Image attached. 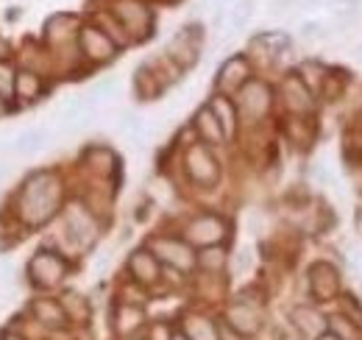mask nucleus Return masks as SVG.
Masks as SVG:
<instances>
[{
  "label": "nucleus",
  "instance_id": "1",
  "mask_svg": "<svg viewBox=\"0 0 362 340\" xmlns=\"http://www.w3.org/2000/svg\"><path fill=\"white\" fill-rule=\"evenodd\" d=\"M64 204V181L56 170H34L25 176L20 190L14 193L11 201V215L17 217L20 226L25 229H40L50 223L62 212Z\"/></svg>",
  "mask_w": 362,
  "mask_h": 340
},
{
  "label": "nucleus",
  "instance_id": "2",
  "mask_svg": "<svg viewBox=\"0 0 362 340\" xmlns=\"http://www.w3.org/2000/svg\"><path fill=\"white\" fill-rule=\"evenodd\" d=\"M25 276L28 285H34L37 290H53L70 276V262L53 249H37L25 262Z\"/></svg>",
  "mask_w": 362,
  "mask_h": 340
},
{
  "label": "nucleus",
  "instance_id": "3",
  "mask_svg": "<svg viewBox=\"0 0 362 340\" xmlns=\"http://www.w3.org/2000/svg\"><path fill=\"white\" fill-rule=\"evenodd\" d=\"M62 226H64V237L70 240L73 249H92L95 240L100 237V223L87 204L73 201L62 210Z\"/></svg>",
  "mask_w": 362,
  "mask_h": 340
},
{
  "label": "nucleus",
  "instance_id": "4",
  "mask_svg": "<svg viewBox=\"0 0 362 340\" xmlns=\"http://www.w3.org/2000/svg\"><path fill=\"white\" fill-rule=\"evenodd\" d=\"M151 254L156 256L162 265L179 271V273H189L198 268V254L195 249L184 240V237H173V234H153L145 246Z\"/></svg>",
  "mask_w": 362,
  "mask_h": 340
},
{
  "label": "nucleus",
  "instance_id": "5",
  "mask_svg": "<svg viewBox=\"0 0 362 340\" xmlns=\"http://www.w3.org/2000/svg\"><path fill=\"white\" fill-rule=\"evenodd\" d=\"M181 237L192 246V249H212V246H223L228 237V220L218 212H201L189 217L184 223Z\"/></svg>",
  "mask_w": 362,
  "mask_h": 340
},
{
  "label": "nucleus",
  "instance_id": "6",
  "mask_svg": "<svg viewBox=\"0 0 362 340\" xmlns=\"http://www.w3.org/2000/svg\"><path fill=\"white\" fill-rule=\"evenodd\" d=\"M112 17L123 26V31L132 42H142L153 34V11L142 0H115Z\"/></svg>",
  "mask_w": 362,
  "mask_h": 340
},
{
  "label": "nucleus",
  "instance_id": "7",
  "mask_svg": "<svg viewBox=\"0 0 362 340\" xmlns=\"http://www.w3.org/2000/svg\"><path fill=\"white\" fill-rule=\"evenodd\" d=\"M184 170H187V176H189L192 184L206 187V190L221 181V162L212 154V148L204 145V142H192L184 151Z\"/></svg>",
  "mask_w": 362,
  "mask_h": 340
},
{
  "label": "nucleus",
  "instance_id": "8",
  "mask_svg": "<svg viewBox=\"0 0 362 340\" xmlns=\"http://www.w3.org/2000/svg\"><path fill=\"white\" fill-rule=\"evenodd\" d=\"M117 45L115 40L100 28V26H81L78 28V56L87 62V64H109L115 56H117Z\"/></svg>",
  "mask_w": 362,
  "mask_h": 340
},
{
  "label": "nucleus",
  "instance_id": "9",
  "mask_svg": "<svg viewBox=\"0 0 362 340\" xmlns=\"http://www.w3.org/2000/svg\"><path fill=\"white\" fill-rule=\"evenodd\" d=\"M223 324L228 329H234L240 338H254V335H259V329L265 324L262 321V307L251 298L237 296L223 312Z\"/></svg>",
  "mask_w": 362,
  "mask_h": 340
},
{
  "label": "nucleus",
  "instance_id": "10",
  "mask_svg": "<svg viewBox=\"0 0 362 340\" xmlns=\"http://www.w3.org/2000/svg\"><path fill=\"white\" fill-rule=\"evenodd\" d=\"M234 103H237V115H240V120H245V123H257V120H262V118L271 112L273 92L265 81L251 79L248 84L237 92Z\"/></svg>",
  "mask_w": 362,
  "mask_h": 340
},
{
  "label": "nucleus",
  "instance_id": "11",
  "mask_svg": "<svg viewBox=\"0 0 362 340\" xmlns=\"http://www.w3.org/2000/svg\"><path fill=\"white\" fill-rule=\"evenodd\" d=\"M201 42H204V28L201 26H184L179 34L168 42L165 56L179 67V70H189L198 64L201 59Z\"/></svg>",
  "mask_w": 362,
  "mask_h": 340
},
{
  "label": "nucleus",
  "instance_id": "12",
  "mask_svg": "<svg viewBox=\"0 0 362 340\" xmlns=\"http://www.w3.org/2000/svg\"><path fill=\"white\" fill-rule=\"evenodd\" d=\"M307 288L315 301H334L340 296V273L329 262H313L307 271Z\"/></svg>",
  "mask_w": 362,
  "mask_h": 340
},
{
  "label": "nucleus",
  "instance_id": "13",
  "mask_svg": "<svg viewBox=\"0 0 362 340\" xmlns=\"http://www.w3.org/2000/svg\"><path fill=\"white\" fill-rule=\"evenodd\" d=\"M28 315L34 318V324H40L42 329H50V332H62V329L70 327L62 301L53 296L31 298V301H28Z\"/></svg>",
  "mask_w": 362,
  "mask_h": 340
},
{
  "label": "nucleus",
  "instance_id": "14",
  "mask_svg": "<svg viewBox=\"0 0 362 340\" xmlns=\"http://www.w3.org/2000/svg\"><path fill=\"white\" fill-rule=\"evenodd\" d=\"M126 268H129L132 282L139 285V288H153V285L162 282V262L151 254L148 249H136V251H132V254H129V262H126Z\"/></svg>",
  "mask_w": 362,
  "mask_h": 340
},
{
  "label": "nucleus",
  "instance_id": "15",
  "mask_svg": "<svg viewBox=\"0 0 362 340\" xmlns=\"http://www.w3.org/2000/svg\"><path fill=\"white\" fill-rule=\"evenodd\" d=\"M290 324L301 340H317L326 332V315L315 304H298L290 310Z\"/></svg>",
  "mask_w": 362,
  "mask_h": 340
},
{
  "label": "nucleus",
  "instance_id": "16",
  "mask_svg": "<svg viewBox=\"0 0 362 340\" xmlns=\"http://www.w3.org/2000/svg\"><path fill=\"white\" fill-rule=\"evenodd\" d=\"M248 81H251V64H248V59L245 56H231V59H226L221 64L215 86H218V92L231 95V92H240Z\"/></svg>",
  "mask_w": 362,
  "mask_h": 340
},
{
  "label": "nucleus",
  "instance_id": "17",
  "mask_svg": "<svg viewBox=\"0 0 362 340\" xmlns=\"http://www.w3.org/2000/svg\"><path fill=\"white\" fill-rule=\"evenodd\" d=\"M279 92H281L284 109L293 112V115H307V112H313V106H315L313 89L304 84L298 76H287V79L281 81V86H279Z\"/></svg>",
  "mask_w": 362,
  "mask_h": 340
},
{
  "label": "nucleus",
  "instance_id": "18",
  "mask_svg": "<svg viewBox=\"0 0 362 340\" xmlns=\"http://www.w3.org/2000/svg\"><path fill=\"white\" fill-rule=\"evenodd\" d=\"M47 92V81L42 73H34L28 67H17V79H14V101L17 103H37Z\"/></svg>",
  "mask_w": 362,
  "mask_h": 340
},
{
  "label": "nucleus",
  "instance_id": "19",
  "mask_svg": "<svg viewBox=\"0 0 362 340\" xmlns=\"http://www.w3.org/2000/svg\"><path fill=\"white\" fill-rule=\"evenodd\" d=\"M192 128H195V134H198V140L204 142V145H223L228 137L223 126H221V120L215 118V112L209 109V103H204L195 115H192Z\"/></svg>",
  "mask_w": 362,
  "mask_h": 340
},
{
  "label": "nucleus",
  "instance_id": "20",
  "mask_svg": "<svg viewBox=\"0 0 362 340\" xmlns=\"http://www.w3.org/2000/svg\"><path fill=\"white\" fill-rule=\"evenodd\" d=\"M181 335L187 340H221V324L204 312H187L181 318Z\"/></svg>",
  "mask_w": 362,
  "mask_h": 340
},
{
  "label": "nucleus",
  "instance_id": "21",
  "mask_svg": "<svg viewBox=\"0 0 362 340\" xmlns=\"http://www.w3.org/2000/svg\"><path fill=\"white\" fill-rule=\"evenodd\" d=\"M84 165H87L95 176L109 178V176L117 173L120 159H117V154H115L112 148H106V145H90V148L84 151Z\"/></svg>",
  "mask_w": 362,
  "mask_h": 340
},
{
  "label": "nucleus",
  "instance_id": "22",
  "mask_svg": "<svg viewBox=\"0 0 362 340\" xmlns=\"http://www.w3.org/2000/svg\"><path fill=\"white\" fill-rule=\"evenodd\" d=\"M62 307H64V315H67V321H70V327H84V324H90L92 318V304L87 296H81L78 290H64L62 296Z\"/></svg>",
  "mask_w": 362,
  "mask_h": 340
},
{
  "label": "nucleus",
  "instance_id": "23",
  "mask_svg": "<svg viewBox=\"0 0 362 340\" xmlns=\"http://www.w3.org/2000/svg\"><path fill=\"white\" fill-rule=\"evenodd\" d=\"M168 86L165 81L156 76V70L151 67V62H145V64H139L134 73V92L139 101H153V98H159L162 92H165Z\"/></svg>",
  "mask_w": 362,
  "mask_h": 340
},
{
  "label": "nucleus",
  "instance_id": "24",
  "mask_svg": "<svg viewBox=\"0 0 362 340\" xmlns=\"http://www.w3.org/2000/svg\"><path fill=\"white\" fill-rule=\"evenodd\" d=\"M209 109L215 112V118L221 120V126L226 131V137L231 140L234 134H237V126H240V115H237V103L223 95V92H215L212 98H209Z\"/></svg>",
  "mask_w": 362,
  "mask_h": 340
},
{
  "label": "nucleus",
  "instance_id": "25",
  "mask_svg": "<svg viewBox=\"0 0 362 340\" xmlns=\"http://www.w3.org/2000/svg\"><path fill=\"white\" fill-rule=\"evenodd\" d=\"M45 140H47L45 128H40V126L25 128V131H20V134H17V140H14V151H17L20 157L37 154V151L45 145Z\"/></svg>",
  "mask_w": 362,
  "mask_h": 340
},
{
  "label": "nucleus",
  "instance_id": "26",
  "mask_svg": "<svg viewBox=\"0 0 362 340\" xmlns=\"http://www.w3.org/2000/svg\"><path fill=\"white\" fill-rule=\"evenodd\" d=\"M326 329H329L332 335H337L340 340H362V327L354 324V321H351L349 315H343V312L326 318Z\"/></svg>",
  "mask_w": 362,
  "mask_h": 340
},
{
  "label": "nucleus",
  "instance_id": "27",
  "mask_svg": "<svg viewBox=\"0 0 362 340\" xmlns=\"http://www.w3.org/2000/svg\"><path fill=\"white\" fill-rule=\"evenodd\" d=\"M115 327H117L120 335H132V332L145 327V315H142V310L136 304H123L117 310V324Z\"/></svg>",
  "mask_w": 362,
  "mask_h": 340
},
{
  "label": "nucleus",
  "instance_id": "28",
  "mask_svg": "<svg viewBox=\"0 0 362 340\" xmlns=\"http://www.w3.org/2000/svg\"><path fill=\"white\" fill-rule=\"evenodd\" d=\"M228 265V254L223 246H212V249H201L198 251V268L206 273H221Z\"/></svg>",
  "mask_w": 362,
  "mask_h": 340
},
{
  "label": "nucleus",
  "instance_id": "29",
  "mask_svg": "<svg viewBox=\"0 0 362 340\" xmlns=\"http://www.w3.org/2000/svg\"><path fill=\"white\" fill-rule=\"evenodd\" d=\"M251 17H254V0H237V3L231 6V14H228L231 31H243Z\"/></svg>",
  "mask_w": 362,
  "mask_h": 340
},
{
  "label": "nucleus",
  "instance_id": "30",
  "mask_svg": "<svg viewBox=\"0 0 362 340\" xmlns=\"http://www.w3.org/2000/svg\"><path fill=\"white\" fill-rule=\"evenodd\" d=\"M14 79H17V67L11 62H0V95L14 101Z\"/></svg>",
  "mask_w": 362,
  "mask_h": 340
},
{
  "label": "nucleus",
  "instance_id": "31",
  "mask_svg": "<svg viewBox=\"0 0 362 340\" xmlns=\"http://www.w3.org/2000/svg\"><path fill=\"white\" fill-rule=\"evenodd\" d=\"M323 76H326V70H323L317 62H304V64H301V76H298V79L310 86V89H317V84L323 81Z\"/></svg>",
  "mask_w": 362,
  "mask_h": 340
},
{
  "label": "nucleus",
  "instance_id": "32",
  "mask_svg": "<svg viewBox=\"0 0 362 340\" xmlns=\"http://www.w3.org/2000/svg\"><path fill=\"white\" fill-rule=\"evenodd\" d=\"M231 268H234V273H240V276H245V273H251V268H254V251L248 249V246H243L234 259H231Z\"/></svg>",
  "mask_w": 362,
  "mask_h": 340
},
{
  "label": "nucleus",
  "instance_id": "33",
  "mask_svg": "<svg viewBox=\"0 0 362 340\" xmlns=\"http://www.w3.org/2000/svg\"><path fill=\"white\" fill-rule=\"evenodd\" d=\"M173 335H176V329L168 321H153L142 340H173Z\"/></svg>",
  "mask_w": 362,
  "mask_h": 340
},
{
  "label": "nucleus",
  "instance_id": "34",
  "mask_svg": "<svg viewBox=\"0 0 362 340\" xmlns=\"http://www.w3.org/2000/svg\"><path fill=\"white\" fill-rule=\"evenodd\" d=\"M323 37H326V26H323V23L310 20V23H304V26H301V40H307V42H317V40H323Z\"/></svg>",
  "mask_w": 362,
  "mask_h": 340
},
{
  "label": "nucleus",
  "instance_id": "35",
  "mask_svg": "<svg viewBox=\"0 0 362 340\" xmlns=\"http://www.w3.org/2000/svg\"><path fill=\"white\" fill-rule=\"evenodd\" d=\"M115 79H103V81H98V84L92 86V92H90V98L92 101H98V98H109L112 92H115Z\"/></svg>",
  "mask_w": 362,
  "mask_h": 340
},
{
  "label": "nucleus",
  "instance_id": "36",
  "mask_svg": "<svg viewBox=\"0 0 362 340\" xmlns=\"http://www.w3.org/2000/svg\"><path fill=\"white\" fill-rule=\"evenodd\" d=\"M120 128H123V131H129L134 140H139V137H142V120H139L136 115H126V118L120 120Z\"/></svg>",
  "mask_w": 362,
  "mask_h": 340
},
{
  "label": "nucleus",
  "instance_id": "37",
  "mask_svg": "<svg viewBox=\"0 0 362 340\" xmlns=\"http://www.w3.org/2000/svg\"><path fill=\"white\" fill-rule=\"evenodd\" d=\"M11 109H14V101H8V98L0 95V120H6L11 115Z\"/></svg>",
  "mask_w": 362,
  "mask_h": 340
},
{
  "label": "nucleus",
  "instance_id": "38",
  "mask_svg": "<svg viewBox=\"0 0 362 340\" xmlns=\"http://www.w3.org/2000/svg\"><path fill=\"white\" fill-rule=\"evenodd\" d=\"M0 62H11V45L6 37H0Z\"/></svg>",
  "mask_w": 362,
  "mask_h": 340
},
{
  "label": "nucleus",
  "instance_id": "39",
  "mask_svg": "<svg viewBox=\"0 0 362 340\" xmlns=\"http://www.w3.org/2000/svg\"><path fill=\"white\" fill-rule=\"evenodd\" d=\"M0 340H28L23 332H17V329H3L0 332Z\"/></svg>",
  "mask_w": 362,
  "mask_h": 340
},
{
  "label": "nucleus",
  "instance_id": "40",
  "mask_svg": "<svg viewBox=\"0 0 362 340\" xmlns=\"http://www.w3.org/2000/svg\"><path fill=\"white\" fill-rule=\"evenodd\" d=\"M296 0H273V8H287V6H293Z\"/></svg>",
  "mask_w": 362,
  "mask_h": 340
},
{
  "label": "nucleus",
  "instance_id": "41",
  "mask_svg": "<svg viewBox=\"0 0 362 340\" xmlns=\"http://www.w3.org/2000/svg\"><path fill=\"white\" fill-rule=\"evenodd\" d=\"M317 340H340V338H337V335H332V332L326 329V332H323V335H320V338H317Z\"/></svg>",
  "mask_w": 362,
  "mask_h": 340
},
{
  "label": "nucleus",
  "instance_id": "42",
  "mask_svg": "<svg viewBox=\"0 0 362 340\" xmlns=\"http://www.w3.org/2000/svg\"><path fill=\"white\" fill-rule=\"evenodd\" d=\"M281 340H301V338H298V335H284Z\"/></svg>",
  "mask_w": 362,
  "mask_h": 340
},
{
  "label": "nucleus",
  "instance_id": "43",
  "mask_svg": "<svg viewBox=\"0 0 362 340\" xmlns=\"http://www.w3.org/2000/svg\"><path fill=\"white\" fill-rule=\"evenodd\" d=\"M173 340H187V338H184V335H181L179 329H176V335H173Z\"/></svg>",
  "mask_w": 362,
  "mask_h": 340
},
{
  "label": "nucleus",
  "instance_id": "44",
  "mask_svg": "<svg viewBox=\"0 0 362 340\" xmlns=\"http://www.w3.org/2000/svg\"><path fill=\"white\" fill-rule=\"evenodd\" d=\"M132 340H142V338H132Z\"/></svg>",
  "mask_w": 362,
  "mask_h": 340
}]
</instances>
